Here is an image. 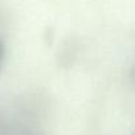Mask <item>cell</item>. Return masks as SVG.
<instances>
[{
    "label": "cell",
    "mask_w": 135,
    "mask_h": 135,
    "mask_svg": "<svg viewBox=\"0 0 135 135\" xmlns=\"http://www.w3.org/2000/svg\"><path fill=\"white\" fill-rule=\"evenodd\" d=\"M50 107L36 93L0 94V135H48Z\"/></svg>",
    "instance_id": "obj_1"
},
{
    "label": "cell",
    "mask_w": 135,
    "mask_h": 135,
    "mask_svg": "<svg viewBox=\"0 0 135 135\" xmlns=\"http://www.w3.org/2000/svg\"><path fill=\"white\" fill-rule=\"evenodd\" d=\"M3 58H4V48H3L2 41H0V68H2V64H3Z\"/></svg>",
    "instance_id": "obj_2"
},
{
    "label": "cell",
    "mask_w": 135,
    "mask_h": 135,
    "mask_svg": "<svg viewBox=\"0 0 135 135\" xmlns=\"http://www.w3.org/2000/svg\"><path fill=\"white\" fill-rule=\"evenodd\" d=\"M131 76H132V81H134V84H135V66H134V69H132V73H131Z\"/></svg>",
    "instance_id": "obj_3"
}]
</instances>
